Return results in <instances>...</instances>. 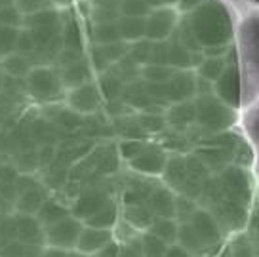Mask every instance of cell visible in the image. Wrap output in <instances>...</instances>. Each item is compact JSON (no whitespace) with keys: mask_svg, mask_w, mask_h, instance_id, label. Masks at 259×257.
Returning a JSON list of instances; mask_svg holds the SVG:
<instances>
[{"mask_svg":"<svg viewBox=\"0 0 259 257\" xmlns=\"http://www.w3.org/2000/svg\"><path fill=\"white\" fill-rule=\"evenodd\" d=\"M185 17L202 48L227 46L233 40V19L221 0H204Z\"/></svg>","mask_w":259,"mask_h":257,"instance_id":"1","label":"cell"},{"mask_svg":"<svg viewBox=\"0 0 259 257\" xmlns=\"http://www.w3.org/2000/svg\"><path fill=\"white\" fill-rule=\"evenodd\" d=\"M194 109H196V120L194 122L211 130V132H223V130L231 128L236 120L235 109L227 107L213 94L196 96Z\"/></svg>","mask_w":259,"mask_h":257,"instance_id":"2","label":"cell"},{"mask_svg":"<svg viewBox=\"0 0 259 257\" xmlns=\"http://www.w3.org/2000/svg\"><path fill=\"white\" fill-rule=\"evenodd\" d=\"M25 90L38 101H52L63 94V84L59 78V72L52 65L32 67L31 72L25 78Z\"/></svg>","mask_w":259,"mask_h":257,"instance_id":"3","label":"cell"},{"mask_svg":"<svg viewBox=\"0 0 259 257\" xmlns=\"http://www.w3.org/2000/svg\"><path fill=\"white\" fill-rule=\"evenodd\" d=\"M82 223L80 219H76L74 216H69L59 219L52 225L44 227V240L48 246L52 248H59V249H74V244H76V238H78V233L82 231Z\"/></svg>","mask_w":259,"mask_h":257,"instance_id":"4","label":"cell"},{"mask_svg":"<svg viewBox=\"0 0 259 257\" xmlns=\"http://www.w3.org/2000/svg\"><path fill=\"white\" fill-rule=\"evenodd\" d=\"M219 187L221 193L229 200H235L238 204H248L250 196V179L246 169L236 168V166H227L219 174Z\"/></svg>","mask_w":259,"mask_h":257,"instance_id":"5","label":"cell"},{"mask_svg":"<svg viewBox=\"0 0 259 257\" xmlns=\"http://www.w3.org/2000/svg\"><path fill=\"white\" fill-rule=\"evenodd\" d=\"M179 21L176 8H154L145 17V38L160 42L170 38Z\"/></svg>","mask_w":259,"mask_h":257,"instance_id":"6","label":"cell"},{"mask_svg":"<svg viewBox=\"0 0 259 257\" xmlns=\"http://www.w3.org/2000/svg\"><path fill=\"white\" fill-rule=\"evenodd\" d=\"M166 103L189 101L196 96V72L193 69H178L168 82H164Z\"/></svg>","mask_w":259,"mask_h":257,"instance_id":"7","label":"cell"},{"mask_svg":"<svg viewBox=\"0 0 259 257\" xmlns=\"http://www.w3.org/2000/svg\"><path fill=\"white\" fill-rule=\"evenodd\" d=\"M213 96L223 101L231 109H238L240 105V72L236 65H227L225 71L213 82Z\"/></svg>","mask_w":259,"mask_h":257,"instance_id":"8","label":"cell"},{"mask_svg":"<svg viewBox=\"0 0 259 257\" xmlns=\"http://www.w3.org/2000/svg\"><path fill=\"white\" fill-rule=\"evenodd\" d=\"M166 162H168V154L162 147H158V145H143V149L138 153V156H134L130 160V164L139 174L160 176L164 172Z\"/></svg>","mask_w":259,"mask_h":257,"instance_id":"9","label":"cell"},{"mask_svg":"<svg viewBox=\"0 0 259 257\" xmlns=\"http://www.w3.org/2000/svg\"><path fill=\"white\" fill-rule=\"evenodd\" d=\"M67 105L78 114H88L97 111V107L101 105V96L97 90L96 82H86L78 88L69 90L67 94Z\"/></svg>","mask_w":259,"mask_h":257,"instance_id":"10","label":"cell"},{"mask_svg":"<svg viewBox=\"0 0 259 257\" xmlns=\"http://www.w3.org/2000/svg\"><path fill=\"white\" fill-rule=\"evenodd\" d=\"M113 240V233L107 231V229H96V227H88L84 225L82 231L78 233V238H76V244H74V249L82 253V255H96L99 249L107 246L109 242Z\"/></svg>","mask_w":259,"mask_h":257,"instance_id":"11","label":"cell"},{"mask_svg":"<svg viewBox=\"0 0 259 257\" xmlns=\"http://www.w3.org/2000/svg\"><path fill=\"white\" fill-rule=\"evenodd\" d=\"M57 72H59V78H61V84H63L65 90L78 88V86L86 84V82H92L94 80V74H96L94 69H92V65H90L88 57H86V54L80 59H76L74 63L59 69Z\"/></svg>","mask_w":259,"mask_h":257,"instance_id":"12","label":"cell"},{"mask_svg":"<svg viewBox=\"0 0 259 257\" xmlns=\"http://www.w3.org/2000/svg\"><path fill=\"white\" fill-rule=\"evenodd\" d=\"M191 227H193L196 234L200 236L204 248H215L221 240V233H219V225L215 223V219L211 217L210 211L206 209H196L191 217Z\"/></svg>","mask_w":259,"mask_h":257,"instance_id":"13","label":"cell"},{"mask_svg":"<svg viewBox=\"0 0 259 257\" xmlns=\"http://www.w3.org/2000/svg\"><path fill=\"white\" fill-rule=\"evenodd\" d=\"M166 124H170L174 128H187L189 124L196 120V109H194V101H179V103H171L170 109L166 111L164 116Z\"/></svg>","mask_w":259,"mask_h":257,"instance_id":"14","label":"cell"},{"mask_svg":"<svg viewBox=\"0 0 259 257\" xmlns=\"http://www.w3.org/2000/svg\"><path fill=\"white\" fill-rule=\"evenodd\" d=\"M107 200H109V198H107V194L103 193V191H97V189L96 191H94V189H92V191H86V193H82L80 198L76 200L71 216L84 221V219H88L94 211H97V209L101 208Z\"/></svg>","mask_w":259,"mask_h":257,"instance_id":"15","label":"cell"},{"mask_svg":"<svg viewBox=\"0 0 259 257\" xmlns=\"http://www.w3.org/2000/svg\"><path fill=\"white\" fill-rule=\"evenodd\" d=\"M59 25H61V10L54 6L23 16L25 29H48V27H59Z\"/></svg>","mask_w":259,"mask_h":257,"instance_id":"16","label":"cell"},{"mask_svg":"<svg viewBox=\"0 0 259 257\" xmlns=\"http://www.w3.org/2000/svg\"><path fill=\"white\" fill-rule=\"evenodd\" d=\"M116 29L120 34V40L128 42H138L145 38V17H126L120 16L116 21Z\"/></svg>","mask_w":259,"mask_h":257,"instance_id":"17","label":"cell"},{"mask_svg":"<svg viewBox=\"0 0 259 257\" xmlns=\"http://www.w3.org/2000/svg\"><path fill=\"white\" fill-rule=\"evenodd\" d=\"M116 217H118V209H116V204L113 200H107L101 208L94 211L88 219H84L82 223L88 227H96V229H107L111 231L116 223Z\"/></svg>","mask_w":259,"mask_h":257,"instance_id":"18","label":"cell"},{"mask_svg":"<svg viewBox=\"0 0 259 257\" xmlns=\"http://www.w3.org/2000/svg\"><path fill=\"white\" fill-rule=\"evenodd\" d=\"M86 29H88L90 44H111V42L120 40V34L116 29V23H90L86 21Z\"/></svg>","mask_w":259,"mask_h":257,"instance_id":"19","label":"cell"},{"mask_svg":"<svg viewBox=\"0 0 259 257\" xmlns=\"http://www.w3.org/2000/svg\"><path fill=\"white\" fill-rule=\"evenodd\" d=\"M0 67H2V72L8 74L12 78H27V74L31 72L32 65L31 61L27 59V56L23 54H10V56L2 57L0 59Z\"/></svg>","mask_w":259,"mask_h":257,"instance_id":"20","label":"cell"},{"mask_svg":"<svg viewBox=\"0 0 259 257\" xmlns=\"http://www.w3.org/2000/svg\"><path fill=\"white\" fill-rule=\"evenodd\" d=\"M178 229L179 223L174 217H154V221L147 231L153 233L156 238H160L162 242H166L170 246V244L178 242Z\"/></svg>","mask_w":259,"mask_h":257,"instance_id":"21","label":"cell"},{"mask_svg":"<svg viewBox=\"0 0 259 257\" xmlns=\"http://www.w3.org/2000/svg\"><path fill=\"white\" fill-rule=\"evenodd\" d=\"M174 194L168 189H158L149 196V209L154 217H174Z\"/></svg>","mask_w":259,"mask_h":257,"instance_id":"22","label":"cell"},{"mask_svg":"<svg viewBox=\"0 0 259 257\" xmlns=\"http://www.w3.org/2000/svg\"><path fill=\"white\" fill-rule=\"evenodd\" d=\"M176 244H179V246L185 249L191 257L196 255V253H202V251H206L202 240H200V236L196 234V231L191 227V223H189V221H187V223H179L178 242H176Z\"/></svg>","mask_w":259,"mask_h":257,"instance_id":"23","label":"cell"},{"mask_svg":"<svg viewBox=\"0 0 259 257\" xmlns=\"http://www.w3.org/2000/svg\"><path fill=\"white\" fill-rule=\"evenodd\" d=\"M96 86L99 90V96L101 99L107 101H113V99H120L122 90H124V82L120 78H116L111 71H105L101 74H97Z\"/></svg>","mask_w":259,"mask_h":257,"instance_id":"24","label":"cell"},{"mask_svg":"<svg viewBox=\"0 0 259 257\" xmlns=\"http://www.w3.org/2000/svg\"><path fill=\"white\" fill-rule=\"evenodd\" d=\"M178 71L170 65L164 63H145L141 65L139 71V78L143 82H151V84H164L171 78V74Z\"/></svg>","mask_w":259,"mask_h":257,"instance_id":"25","label":"cell"},{"mask_svg":"<svg viewBox=\"0 0 259 257\" xmlns=\"http://www.w3.org/2000/svg\"><path fill=\"white\" fill-rule=\"evenodd\" d=\"M109 71L113 72L116 78H120L124 84H128L132 80H138L139 78V71H141V65L134 59V57L126 54V56L118 59L116 63H113L109 67Z\"/></svg>","mask_w":259,"mask_h":257,"instance_id":"26","label":"cell"},{"mask_svg":"<svg viewBox=\"0 0 259 257\" xmlns=\"http://www.w3.org/2000/svg\"><path fill=\"white\" fill-rule=\"evenodd\" d=\"M36 213H38V223H40L42 227H48L52 225V223H56V221H59V219H63V217H67L71 211L67 208H63L61 204H57L56 200H50V198H46V200L42 202V206L38 209H36Z\"/></svg>","mask_w":259,"mask_h":257,"instance_id":"27","label":"cell"},{"mask_svg":"<svg viewBox=\"0 0 259 257\" xmlns=\"http://www.w3.org/2000/svg\"><path fill=\"white\" fill-rule=\"evenodd\" d=\"M225 67L227 63L223 57H204L202 61L198 63V67H196V76H200V78L213 84L219 78V74L225 71Z\"/></svg>","mask_w":259,"mask_h":257,"instance_id":"28","label":"cell"},{"mask_svg":"<svg viewBox=\"0 0 259 257\" xmlns=\"http://www.w3.org/2000/svg\"><path fill=\"white\" fill-rule=\"evenodd\" d=\"M141 249H143V257H164L166 253V248H168V244L166 242H162L160 238H156L153 233H145L141 234Z\"/></svg>","mask_w":259,"mask_h":257,"instance_id":"29","label":"cell"},{"mask_svg":"<svg viewBox=\"0 0 259 257\" xmlns=\"http://www.w3.org/2000/svg\"><path fill=\"white\" fill-rule=\"evenodd\" d=\"M90 6V4H88ZM90 23H116L120 12L118 8H101V6H90L86 12Z\"/></svg>","mask_w":259,"mask_h":257,"instance_id":"30","label":"cell"},{"mask_svg":"<svg viewBox=\"0 0 259 257\" xmlns=\"http://www.w3.org/2000/svg\"><path fill=\"white\" fill-rule=\"evenodd\" d=\"M118 12L120 16L126 17H147L151 12V6L147 4V0H120Z\"/></svg>","mask_w":259,"mask_h":257,"instance_id":"31","label":"cell"},{"mask_svg":"<svg viewBox=\"0 0 259 257\" xmlns=\"http://www.w3.org/2000/svg\"><path fill=\"white\" fill-rule=\"evenodd\" d=\"M128 54L134 57L139 65L149 63V61H151V54H153V40L141 38V40H138V42H132Z\"/></svg>","mask_w":259,"mask_h":257,"instance_id":"32","label":"cell"},{"mask_svg":"<svg viewBox=\"0 0 259 257\" xmlns=\"http://www.w3.org/2000/svg\"><path fill=\"white\" fill-rule=\"evenodd\" d=\"M17 34H19V29L2 27V25H0V59L16 52Z\"/></svg>","mask_w":259,"mask_h":257,"instance_id":"33","label":"cell"},{"mask_svg":"<svg viewBox=\"0 0 259 257\" xmlns=\"http://www.w3.org/2000/svg\"><path fill=\"white\" fill-rule=\"evenodd\" d=\"M0 25L2 27H14V29L23 27V14L14 2L0 10Z\"/></svg>","mask_w":259,"mask_h":257,"instance_id":"34","label":"cell"},{"mask_svg":"<svg viewBox=\"0 0 259 257\" xmlns=\"http://www.w3.org/2000/svg\"><path fill=\"white\" fill-rule=\"evenodd\" d=\"M99 50H101L103 57L109 61V65H113L128 54L130 44L128 42H124V40H116V42H111V44H103V46H99Z\"/></svg>","mask_w":259,"mask_h":257,"instance_id":"35","label":"cell"},{"mask_svg":"<svg viewBox=\"0 0 259 257\" xmlns=\"http://www.w3.org/2000/svg\"><path fill=\"white\" fill-rule=\"evenodd\" d=\"M128 219L134 227H141V229H149L151 223L154 221V216L151 213V209L139 208V206H132L128 208Z\"/></svg>","mask_w":259,"mask_h":257,"instance_id":"36","label":"cell"},{"mask_svg":"<svg viewBox=\"0 0 259 257\" xmlns=\"http://www.w3.org/2000/svg\"><path fill=\"white\" fill-rule=\"evenodd\" d=\"M16 52L17 54H23V56H31L34 52V38H32V32L29 29L21 27L19 34H17L16 40Z\"/></svg>","mask_w":259,"mask_h":257,"instance_id":"37","label":"cell"},{"mask_svg":"<svg viewBox=\"0 0 259 257\" xmlns=\"http://www.w3.org/2000/svg\"><path fill=\"white\" fill-rule=\"evenodd\" d=\"M164 116L154 113H141L139 114V126L145 130V132H158V130L164 128Z\"/></svg>","mask_w":259,"mask_h":257,"instance_id":"38","label":"cell"},{"mask_svg":"<svg viewBox=\"0 0 259 257\" xmlns=\"http://www.w3.org/2000/svg\"><path fill=\"white\" fill-rule=\"evenodd\" d=\"M14 4L21 10L23 16L32 14V12H38V10H44V8H52V2H50V0H14Z\"/></svg>","mask_w":259,"mask_h":257,"instance_id":"39","label":"cell"},{"mask_svg":"<svg viewBox=\"0 0 259 257\" xmlns=\"http://www.w3.org/2000/svg\"><path fill=\"white\" fill-rule=\"evenodd\" d=\"M143 145L145 143H141L139 139H124L120 143V154H122V158H126V160H132L134 156H138V153L143 149Z\"/></svg>","mask_w":259,"mask_h":257,"instance_id":"40","label":"cell"},{"mask_svg":"<svg viewBox=\"0 0 259 257\" xmlns=\"http://www.w3.org/2000/svg\"><path fill=\"white\" fill-rule=\"evenodd\" d=\"M118 257H143V249H141L139 238L126 242L122 248H118Z\"/></svg>","mask_w":259,"mask_h":257,"instance_id":"41","label":"cell"},{"mask_svg":"<svg viewBox=\"0 0 259 257\" xmlns=\"http://www.w3.org/2000/svg\"><path fill=\"white\" fill-rule=\"evenodd\" d=\"M202 2L204 0H178L176 8H178L179 12H183V14H191V12L198 8Z\"/></svg>","mask_w":259,"mask_h":257,"instance_id":"42","label":"cell"},{"mask_svg":"<svg viewBox=\"0 0 259 257\" xmlns=\"http://www.w3.org/2000/svg\"><path fill=\"white\" fill-rule=\"evenodd\" d=\"M164 257H191V255H189V253H187L185 249L181 248L179 244H170V246L166 248Z\"/></svg>","mask_w":259,"mask_h":257,"instance_id":"43","label":"cell"},{"mask_svg":"<svg viewBox=\"0 0 259 257\" xmlns=\"http://www.w3.org/2000/svg\"><path fill=\"white\" fill-rule=\"evenodd\" d=\"M147 4L151 6V10H154V8H176L178 0H147Z\"/></svg>","mask_w":259,"mask_h":257,"instance_id":"44","label":"cell"},{"mask_svg":"<svg viewBox=\"0 0 259 257\" xmlns=\"http://www.w3.org/2000/svg\"><path fill=\"white\" fill-rule=\"evenodd\" d=\"M90 6H101V8H118L120 0H86Z\"/></svg>","mask_w":259,"mask_h":257,"instance_id":"45","label":"cell"},{"mask_svg":"<svg viewBox=\"0 0 259 257\" xmlns=\"http://www.w3.org/2000/svg\"><path fill=\"white\" fill-rule=\"evenodd\" d=\"M38 257H67V251H65V249L52 248V246H48V249H46V251H42Z\"/></svg>","mask_w":259,"mask_h":257,"instance_id":"46","label":"cell"},{"mask_svg":"<svg viewBox=\"0 0 259 257\" xmlns=\"http://www.w3.org/2000/svg\"><path fill=\"white\" fill-rule=\"evenodd\" d=\"M50 2H52L54 8H59V10L69 8V6H73L74 4V0H50Z\"/></svg>","mask_w":259,"mask_h":257,"instance_id":"47","label":"cell"},{"mask_svg":"<svg viewBox=\"0 0 259 257\" xmlns=\"http://www.w3.org/2000/svg\"><path fill=\"white\" fill-rule=\"evenodd\" d=\"M14 0H0V10L4 8V6H8V4H12Z\"/></svg>","mask_w":259,"mask_h":257,"instance_id":"48","label":"cell"}]
</instances>
